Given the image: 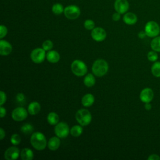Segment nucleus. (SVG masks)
<instances>
[{"label": "nucleus", "mask_w": 160, "mask_h": 160, "mask_svg": "<svg viewBox=\"0 0 160 160\" xmlns=\"http://www.w3.org/2000/svg\"><path fill=\"white\" fill-rule=\"evenodd\" d=\"M30 142L32 146L38 151L44 149L48 146L45 136L40 132H35L31 135Z\"/></svg>", "instance_id": "nucleus-1"}, {"label": "nucleus", "mask_w": 160, "mask_h": 160, "mask_svg": "<svg viewBox=\"0 0 160 160\" xmlns=\"http://www.w3.org/2000/svg\"><path fill=\"white\" fill-rule=\"evenodd\" d=\"M108 64L103 59H98L96 60L92 66V71L94 75L98 77L104 76L108 71Z\"/></svg>", "instance_id": "nucleus-2"}, {"label": "nucleus", "mask_w": 160, "mask_h": 160, "mask_svg": "<svg viewBox=\"0 0 160 160\" xmlns=\"http://www.w3.org/2000/svg\"><path fill=\"white\" fill-rule=\"evenodd\" d=\"M75 118L80 125L82 126H86L91 122L92 116L88 109H81L76 112Z\"/></svg>", "instance_id": "nucleus-3"}, {"label": "nucleus", "mask_w": 160, "mask_h": 160, "mask_svg": "<svg viewBox=\"0 0 160 160\" xmlns=\"http://www.w3.org/2000/svg\"><path fill=\"white\" fill-rule=\"evenodd\" d=\"M71 68L72 73L78 77L84 76L88 71L86 64L83 61L79 59H76L72 62Z\"/></svg>", "instance_id": "nucleus-4"}, {"label": "nucleus", "mask_w": 160, "mask_h": 160, "mask_svg": "<svg viewBox=\"0 0 160 160\" xmlns=\"http://www.w3.org/2000/svg\"><path fill=\"white\" fill-rule=\"evenodd\" d=\"M144 31L147 36L155 38L160 33V27L156 21H149L145 25Z\"/></svg>", "instance_id": "nucleus-5"}, {"label": "nucleus", "mask_w": 160, "mask_h": 160, "mask_svg": "<svg viewBox=\"0 0 160 160\" xmlns=\"http://www.w3.org/2000/svg\"><path fill=\"white\" fill-rule=\"evenodd\" d=\"M54 132L59 138H65L70 132L69 126L66 122H60L56 124L54 128Z\"/></svg>", "instance_id": "nucleus-6"}, {"label": "nucleus", "mask_w": 160, "mask_h": 160, "mask_svg": "<svg viewBox=\"0 0 160 160\" xmlns=\"http://www.w3.org/2000/svg\"><path fill=\"white\" fill-rule=\"evenodd\" d=\"M46 51L43 48H38L33 49L31 52V59L34 63L39 64L44 61L46 58Z\"/></svg>", "instance_id": "nucleus-7"}, {"label": "nucleus", "mask_w": 160, "mask_h": 160, "mask_svg": "<svg viewBox=\"0 0 160 160\" xmlns=\"http://www.w3.org/2000/svg\"><path fill=\"white\" fill-rule=\"evenodd\" d=\"M81 14L80 9L76 5H69L64 10V16L69 19H76Z\"/></svg>", "instance_id": "nucleus-8"}, {"label": "nucleus", "mask_w": 160, "mask_h": 160, "mask_svg": "<svg viewBox=\"0 0 160 160\" xmlns=\"http://www.w3.org/2000/svg\"><path fill=\"white\" fill-rule=\"evenodd\" d=\"M27 110L23 107H18L13 109L11 116L15 121H22L24 120L28 116Z\"/></svg>", "instance_id": "nucleus-9"}, {"label": "nucleus", "mask_w": 160, "mask_h": 160, "mask_svg": "<svg viewBox=\"0 0 160 160\" xmlns=\"http://www.w3.org/2000/svg\"><path fill=\"white\" fill-rule=\"evenodd\" d=\"M92 38L98 42H101L104 41L106 38V31L100 27L94 28L91 31Z\"/></svg>", "instance_id": "nucleus-10"}, {"label": "nucleus", "mask_w": 160, "mask_h": 160, "mask_svg": "<svg viewBox=\"0 0 160 160\" xmlns=\"http://www.w3.org/2000/svg\"><path fill=\"white\" fill-rule=\"evenodd\" d=\"M154 98V92L152 89L150 88H145L141 90L140 94H139V98L140 100L144 102H150Z\"/></svg>", "instance_id": "nucleus-11"}, {"label": "nucleus", "mask_w": 160, "mask_h": 160, "mask_svg": "<svg viewBox=\"0 0 160 160\" xmlns=\"http://www.w3.org/2000/svg\"><path fill=\"white\" fill-rule=\"evenodd\" d=\"M129 2L127 0H116L114 4V9L120 14L126 12L129 9Z\"/></svg>", "instance_id": "nucleus-12"}, {"label": "nucleus", "mask_w": 160, "mask_h": 160, "mask_svg": "<svg viewBox=\"0 0 160 160\" xmlns=\"http://www.w3.org/2000/svg\"><path fill=\"white\" fill-rule=\"evenodd\" d=\"M19 149L16 146L8 148L4 152V158L6 160H14L19 156Z\"/></svg>", "instance_id": "nucleus-13"}, {"label": "nucleus", "mask_w": 160, "mask_h": 160, "mask_svg": "<svg viewBox=\"0 0 160 160\" xmlns=\"http://www.w3.org/2000/svg\"><path fill=\"white\" fill-rule=\"evenodd\" d=\"M12 50L11 44L7 41L1 39L0 41V54L1 56L9 55Z\"/></svg>", "instance_id": "nucleus-14"}, {"label": "nucleus", "mask_w": 160, "mask_h": 160, "mask_svg": "<svg viewBox=\"0 0 160 160\" xmlns=\"http://www.w3.org/2000/svg\"><path fill=\"white\" fill-rule=\"evenodd\" d=\"M61 141L59 138L56 136H54L51 138L48 142V147L51 151H56L60 146Z\"/></svg>", "instance_id": "nucleus-15"}, {"label": "nucleus", "mask_w": 160, "mask_h": 160, "mask_svg": "<svg viewBox=\"0 0 160 160\" xmlns=\"http://www.w3.org/2000/svg\"><path fill=\"white\" fill-rule=\"evenodd\" d=\"M138 21L137 16L133 12H126L123 16V21L128 25H133Z\"/></svg>", "instance_id": "nucleus-16"}, {"label": "nucleus", "mask_w": 160, "mask_h": 160, "mask_svg": "<svg viewBox=\"0 0 160 160\" xmlns=\"http://www.w3.org/2000/svg\"><path fill=\"white\" fill-rule=\"evenodd\" d=\"M46 59L51 63H56L60 59V55L56 51L50 50L46 54Z\"/></svg>", "instance_id": "nucleus-17"}, {"label": "nucleus", "mask_w": 160, "mask_h": 160, "mask_svg": "<svg viewBox=\"0 0 160 160\" xmlns=\"http://www.w3.org/2000/svg\"><path fill=\"white\" fill-rule=\"evenodd\" d=\"M41 110V105L38 102H31L28 107V111L31 115H36Z\"/></svg>", "instance_id": "nucleus-18"}, {"label": "nucleus", "mask_w": 160, "mask_h": 160, "mask_svg": "<svg viewBox=\"0 0 160 160\" xmlns=\"http://www.w3.org/2000/svg\"><path fill=\"white\" fill-rule=\"evenodd\" d=\"M94 102V97L92 94L88 93L85 94L81 99L82 104L84 107H89L93 104Z\"/></svg>", "instance_id": "nucleus-19"}, {"label": "nucleus", "mask_w": 160, "mask_h": 160, "mask_svg": "<svg viewBox=\"0 0 160 160\" xmlns=\"http://www.w3.org/2000/svg\"><path fill=\"white\" fill-rule=\"evenodd\" d=\"M21 158L22 160H32L34 158V153L29 148H24L21 150Z\"/></svg>", "instance_id": "nucleus-20"}, {"label": "nucleus", "mask_w": 160, "mask_h": 160, "mask_svg": "<svg viewBox=\"0 0 160 160\" xmlns=\"http://www.w3.org/2000/svg\"><path fill=\"white\" fill-rule=\"evenodd\" d=\"M59 118L57 113L54 112H51L47 116V121L50 125H56L59 122Z\"/></svg>", "instance_id": "nucleus-21"}, {"label": "nucleus", "mask_w": 160, "mask_h": 160, "mask_svg": "<svg viewBox=\"0 0 160 160\" xmlns=\"http://www.w3.org/2000/svg\"><path fill=\"white\" fill-rule=\"evenodd\" d=\"M83 82L84 84V85L88 88L92 87L94 85V84L96 83V79H95V77L94 76V75H92V74L89 73L84 78V81Z\"/></svg>", "instance_id": "nucleus-22"}, {"label": "nucleus", "mask_w": 160, "mask_h": 160, "mask_svg": "<svg viewBox=\"0 0 160 160\" xmlns=\"http://www.w3.org/2000/svg\"><path fill=\"white\" fill-rule=\"evenodd\" d=\"M152 74L156 78H160V62L155 61L151 68Z\"/></svg>", "instance_id": "nucleus-23"}, {"label": "nucleus", "mask_w": 160, "mask_h": 160, "mask_svg": "<svg viewBox=\"0 0 160 160\" xmlns=\"http://www.w3.org/2000/svg\"><path fill=\"white\" fill-rule=\"evenodd\" d=\"M152 50L158 52H160V36H156L152 39L150 44Z\"/></svg>", "instance_id": "nucleus-24"}, {"label": "nucleus", "mask_w": 160, "mask_h": 160, "mask_svg": "<svg viewBox=\"0 0 160 160\" xmlns=\"http://www.w3.org/2000/svg\"><path fill=\"white\" fill-rule=\"evenodd\" d=\"M83 131V129L81 125H74L70 129L71 134L74 137H79L80 136Z\"/></svg>", "instance_id": "nucleus-25"}, {"label": "nucleus", "mask_w": 160, "mask_h": 160, "mask_svg": "<svg viewBox=\"0 0 160 160\" xmlns=\"http://www.w3.org/2000/svg\"><path fill=\"white\" fill-rule=\"evenodd\" d=\"M33 130H34L33 126L31 124H29V123H25L21 128V132L23 134H27V135L32 133Z\"/></svg>", "instance_id": "nucleus-26"}, {"label": "nucleus", "mask_w": 160, "mask_h": 160, "mask_svg": "<svg viewBox=\"0 0 160 160\" xmlns=\"http://www.w3.org/2000/svg\"><path fill=\"white\" fill-rule=\"evenodd\" d=\"M64 9L62 5L59 3H56L52 7V12L56 15H59V14H61V13L64 12Z\"/></svg>", "instance_id": "nucleus-27"}, {"label": "nucleus", "mask_w": 160, "mask_h": 160, "mask_svg": "<svg viewBox=\"0 0 160 160\" xmlns=\"http://www.w3.org/2000/svg\"><path fill=\"white\" fill-rule=\"evenodd\" d=\"M158 52L152 50L148 52V54H147V58L148 59V60L151 62H155L158 60V54L157 53Z\"/></svg>", "instance_id": "nucleus-28"}, {"label": "nucleus", "mask_w": 160, "mask_h": 160, "mask_svg": "<svg viewBox=\"0 0 160 160\" xmlns=\"http://www.w3.org/2000/svg\"><path fill=\"white\" fill-rule=\"evenodd\" d=\"M42 47L46 51H49L51 50L52 48H53V43L51 40L48 39L43 42V43L42 44Z\"/></svg>", "instance_id": "nucleus-29"}, {"label": "nucleus", "mask_w": 160, "mask_h": 160, "mask_svg": "<svg viewBox=\"0 0 160 160\" xmlns=\"http://www.w3.org/2000/svg\"><path fill=\"white\" fill-rule=\"evenodd\" d=\"M21 137L18 134H13L11 136L10 141L13 145H18L21 142Z\"/></svg>", "instance_id": "nucleus-30"}, {"label": "nucleus", "mask_w": 160, "mask_h": 160, "mask_svg": "<svg viewBox=\"0 0 160 160\" xmlns=\"http://www.w3.org/2000/svg\"><path fill=\"white\" fill-rule=\"evenodd\" d=\"M95 23L91 19H87L84 22V27L88 30H92L94 28Z\"/></svg>", "instance_id": "nucleus-31"}, {"label": "nucleus", "mask_w": 160, "mask_h": 160, "mask_svg": "<svg viewBox=\"0 0 160 160\" xmlns=\"http://www.w3.org/2000/svg\"><path fill=\"white\" fill-rule=\"evenodd\" d=\"M25 99H26V97L24 96V94L23 93H18L16 96V101L19 103V104H22L25 101Z\"/></svg>", "instance_id": "nucleus-32"}, {"label": "nucleus", "mask_w": 160, "mask_h": 160, "mask_svg": "<svg viewBox=\"0 0 160 160\" xmlns=\"http://www.w3.org/2000/svg\"><path fill=\"white\" fill-rule=\"evenodd\" d=\"M8 33L7 28L4 25H1L0 26V38L2 39L6 36Z\"/></svg>", "instance_id": "nucleus-33"}, {"label": "nucleus", "mask_w": 160, "mask_h": 160, "mask_svg": "<svg viewBox=\"0 0 160 160\" xmlns=\"http://www.w3.org/2000/svg\"><path fill=\"white\" fill-rule=\"evenodd\" d=\"M0 97H1V100H0V105L2 106L4 103H5V102L6 101V93L1 91L0 92Z\"/></svg>", "instance_id": "nucleus-34"}, {"label": "nucleus", "mask_w": 160, "mask_h": 160, "mask_svg": "<svg viewBox=\"0 0 160 160\" xmlns=\"http://www.w3.org/2000/svg\"><path fill=\"white\" fill-rule=\"evenodd\" d=\"M148 160H160V157L156 154H152L148 158Z\"/></svg>", "instance_id": "nucleus-35"}, {"label": "nucleus", "mask_w": 160, "mask_h": 160, "mask_svg": "<svg viewBox=\"0 0 160 160\" xmlns=\"http://www.w3.org/2000/svg\"><path fill=\"white\" fill-rule=\"evenodd\" d=\"M6 114V109L5 108H4L2 106H1L0 107V116L1 118H4Z\"/></svg>", "instance_id": "nucleus-36"}, {"label": "nucleus", "mask_w": 160, "mask_h": 160, "mask_svg": "<svg viewBox=\"0 0 160 160\" xmlns=\"http://www.w3.org/2000/svg\"><path fill=\"white\" fill-rule=\"evenodd\" d=\"M120 13L116 12H114L113 14H112V19L113 21H118L120 19V18H121V16H120Z\"/></svg>", "instance_id": "nucleus-37"}, {"label": "nucleus", "mask_w": 160, "mask_h": 160, "mask_svg": "<svg viewBox=\"0 0 160 160\" xmlns=\"http://www.w3.org/2000/svg\"><path fill=\"white\" fill-rule=\"evenodd\" d=\"M146 36V34L144 31H141L138 33V37L140 39H144Z\"/></svg>", "instance_id": "nucleus-38"}, {"label": "nucleus", "mask_w": 160, "mask_h": 160, "mask_svg": "<svg viewBox=\"0 0 160 160\" xmlns=\"http://www.w3.org/2000/svg\"><path fill=\"white\" fill-rule=\"evenodd\" d=\"M5 136H6V133L4 130L2 128H0V139L2 140L5 137Z\"/></svg>", "instance_id": "nucleus-39"}, {"label": "nucleus", "mask_w": 160, "mask_h": 160, "mask_svg": "<svg viewBox=\"0 0 160 160\" xmlns=\"http://www.w3.org/2000/svg\"><path fill=\"white\" fill-rule=\"evenodd\" d=\"M144 108H145V109L147 110V111L151 110V108H152V106H151V103H150V102H146V103H145V104H144Z\"/></svg>", "instance_id": "nucleus-40"}]
</instances>
